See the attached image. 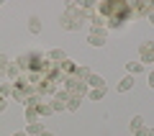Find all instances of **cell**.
<instances>
[{
  "instance_id": "603a6c76",
  "label": "cell",
  "mask_w": 154,
  "mask_h": 136,
  "mask_svg": "<svg viewBox=\"0 0 154 136\" xmlns=\"http://www.w3.org/2000/svg\"><path fill=\"white\" fill-rule=\"evenodd\" d=\"M5 105H8V103H5V98H3V95H0V113H3V110H5Z\"/></svg>"
},
{
  "instance_id": "5bb4252c",
  "label": "cell",
  "mask_w": 154,
  "mask_h": 136,
  "mask_svg": "<svg viewBox=\"0 0 154 136\" xmlns=\"http://www.w3.org/2000/svg\"><path fill=\"white\" fill-rule=\"evenodd\" d=\"M41 131H44L41 121H36V123H26V134H28V136H38Z\"/></svg>"
},
{
  "instance_id": "8fae6325",
  "label": "cell",
  "mask_w": 154,
  "mask_h": 136,
  "mask_svg": "<svg viewBox=\"0 0 154 136\" xmlns=\"http://www.w3.org/2000/svg\"><path fill=\"white\" fill-rule=\"evenodd\" d=\"M28 31H31V33H41V18H38V16L28 18Z\"/></svg>"
},
{
  "instance_id": "7c38bea8",
  "label": "cell",
  "mask_w": 154,
  "mask_h": 136,
  "mask_svg": "<svg viewBox=\"0 0 154 136\" xmlns=\"http://www.w3.org/2000/svg\"><path fill=\"white\" fill-rule=\"evenodd\" d=\"M36 110H38V116H51V113H54V110H51V103H46V100H38Z\"/></svg>"
},
{
  "instance_id": "d4e9b609",
  "label": "cell",
  "mask_w": 154,
  "mask_h": 136,
  "mask_svg": "<svg viewBox=\"0 0 154 136\" xmlns=\"http://www.w3.org/2000/svg\"><path fill=\"white\" fill-rule=\"evenodd\" d=\"M149 87H154V72L149 75Z\"/></svg>"
},
{
  "instance_id": "9c48e42d",
  "label": "cell",
  "mask_w": 154,
  "mask_h": 136,
  "mask_svg": "<svg viewBox=\"0 0 154 136\" xmlns=\"http://www.w3.org/2000/svg\"><path fill=\"white\" fill-rule=\"evenodd\" d=\"M5 75H8V80H11V82H16L18 77H21V70H18V64H16V62H11V64H8Z\"/></svg>"
},
{
  "instance_id": "8992f818",
  "label": "cell",
  "mask_w": 154,
  "mask_h": 136,
  "mask_svg": "<svg viewBox=\"0 0 154 136\" xmlns=\"http://www.w3.org/2000/svg\"><path fill=\"white\" fill-rule=\"evenodd\" d=\"M88 87L90 90H108V85H105V80L100 75H90L88 77Z\"/></svg>"
},
{
  "instance_id": "3957f363",
  "label": "cell",
  "mask_w": 154,
  "mask_h": 136,
  "mask_svg": "<svg viewBox=\"0 0 154 136\" xmlns=\"http://www.w3.org/2000/svg\"><path fill=\"white\" fill-rule=\"evenodd\" d=\"M64 90L69 95H80V98H85V95H88V82L77 80V77H67V80H64Z\"/></svg>"
},
{
  "instance_id": "ba28073f",
  "label": "cell",
  "mask_w": 154,
  "mask_h": 136,
  "mask_svg": "<svg viewBox=\"0 0 154 136\" xmlns=\"http://www.w3.org/2000/svg\"><path fill=\"white\" fill-rule=\"evenodd\" d=\"M46 59H51V62H54V64H62V62L67 59V54H64V51H62V49H51L49 54H46Z\"/></svg>"
},
{
  "instance_id": "5b68a950",
  "label": "cell",
  "mask_w": 154,
  "mask_h": 136,
  "mask_svg": "<svg viewBox=\"0 0 154 136\" xmlns=\"http://www.w3.org/2000/svg\"><path fill=\"white\" fill-rule=\"evenodd\" d=\"M105 36H108L105 28L93 26V28H90V36H88V44H90V46H105Z\"/></svg>"
},
{
  "instance_id": "e0dca14e",
  "label": "cell",
  "mask_w": 154,
  "mask_h": 136,
  "mask_svg": "<svg viewBox=\"0 0 154 136\" xmlns=\"http://www.w3.org/2000/svg\"><path fill=\"white\" fill-rule=\"evenodd\" d=\"M139 128H144V116H134L131 118V134H136Z\"/></svg>"
},
{
  "instance_id": "2e32d148",
  "label": "cell",
  "mask_w": 154,
  "mask_h": 136,
  "mask_svg": "<svg viewBox=\"0 0 154 136\" xmlns=\"http://www.w3.org/2000/svg\"><path fill=\"white\" fill-rule=\"evenodd\" d=\"M126 70H128V75H139V72H144V64H141V62H128V64H126Z\"/></svg>"
},
{
  "instance_id": "7a4b0ae2",
  "label": "cell",
  "mask_w": 154,
  "mask_h": 136,
  "mask_svg": "<svg viewBox=\"0 0 154 136\" xmlns=\"http://www.w3.org/2000/svg\"><path fill=\"white\" fill-rule=\"evenodd\" d=\"M85 18H88V13L77 5V3H67L64 13H62V18H59V23H62V28H67V31H80L82 23H85Z\"/></svg>"
},
{
  "instance_id": "4fadbf2b",
  "label": "cell",
  "mask_w": 154,
  "mask_h": 136,
  "mask_svg": "<svg viewBox=\"0 0 154 136\" xmlns=\"http://www.w3.org/2000/svg\"><path fill=\"white\" fill-rule=\"evenodd\" d=\"M38 118H41V116H38L36 105H26V121H28V123H36Z\"/></svg>"
},
{
  "instance_id": "ffe728a7",
  "label": "cell",
  "mask_w": 154,
  "mask_h": 136,
  "mask_svg": "<svg viewBox=\"0 0 154 136\" xmlns=\"http://www.w3.org/2000/svg\"><path fill=\"white\" fill-rule=\"evenodd\" d=\"M0 95H3V98L13 95V82H0Z\"/></svg>"
},
{
  "instance_id": "d6986e66",
  "label": "cell",
  "mask_w": 154,
  "mask_h": 136,
  "mask_svg": "<svg viewBox=\"0 0 154 136\" xmlns=\"http://www.w3.org/2000/svg\"><path fill=\"white\" fill-rule=\"evenodd\" d=\"M105 93H108V90H90V87H88V95H85V98H90V100H103Z\"/></svg>"
},
{
  "instance_id": "83f0119b",
  "label": "cell",
  "mask_w": 154,
  "mask_h": 136,
  "mask_svg": "<svg viewBox=\"0 0 154 136\" xmlns=\"http://www.w3.org/2000/svg\"><path fill=\"white\" fill-rule=\"evenodd\" d=\"M152 11H154V0H152Z\"/></svg>"
},
{
  "instance_id": "ac0fdd59",
  "label": "cell",
  "mask_w": 154,
  "mask_h": 136,
  "mask_svg": "<svg viewBox=\"0 0 154 136\" xmlns=\"http://www.w3.org/2000/svg\"><path fill=\"white\" fill-rule=\"evenodd\" d=\"M90 75H93V72H90L88 67H77V72H75V77H77V80H82V82H88Z\"/></svg>"
},
{
  "instance_id": "6da1fadb",
  "label": "cell",
  "mask_w": 154,
  "mask_h": 136,
  "mask_svg": "<svg viewBox=\"0 0 154 136\" xmlns=\"http://www.w3.org/2000/svg\"><path fill=\"white\" fill-rule=\"evenodd\" d=\"M98 16L105 21V28L121 31L134 13H131V5H128V3H100L98 5Z\"/></svg>"
},
{
  "instance_id": "cb8c5ba5",
  "label": "cell",
  "mask_w": 154,
  "mask_h": 136,
  "mask_svg": "<svg viewBox=\"0 0 154 136\" xmlns=\"http://www.w3.org/2000/svg\"><path fill=\"white\" fill-rule=\"evenodd\" d=\"M38 136H54V134H51V131H46V128H44V131H41V134H38Z\"/></svg>"
},
{
  "instance_id": "4316f807",
  "label": "cell",
  "mask_w": 154,
  "mask_h": 136,
  "mask_svg": "<svg viewBox=\"0 0 154 136\" xmlns=\"http://www.w3.org/2000/svg\"><path fill=\"white\" fill-rule=\"evenodd\" d=\"M13 136H28V134H26V131H16V134H13Z\"/></svg>"
},
{
  "instance_id": "484cf974",
  "label": "cell",
  "mask_w": 154,
  "mask_h": 136,
  "mask_svg": "<svg viewBox=\"0 0 154 136\" xmlns=\"http://www.w3.org/2000/svg\"><path fill=\"white\" fill-rule=\"evenodd\" d=\"M146 18H149V23H152V26H154V11H152V13H149V16H146Z\"/></svg>"
},
{
  "instance_id": "f1b7e54d",
  "label": "cell",
  "mask_w": 154,
  "mask_h": 136,
  "mask_svg": "<svg viewBox=\"0 0 154 136\" xmlns=\"http://www.w3.org/2000/svg\"><path fill=\"white\" fill-rule=\"evenodd\" d=\"M0 5H3V0H0Z\"/></svg>"
},
{
  "instance_id": "52a82bcc",
  "label": "cell",
  "mask_w": 154,
  "mask_h": 136,
  "mask_svg": "<svg viewBox=\"0 0 154 136\" xmlns=\"http://www.w3.org/2000/svg\"><path fill=\"white\" fill-rule=\"evenodd\" d=\"M131 13L149 16V13H152V3H146V0H141V3H134V5H131Z\"/></svg>"
},
{
  "instance_id": "9a60e30c",
  "label": "cell",
  "mask_w": 154,
  "mask_h": 136,
  "mask_svg": "<svg viewBox=\"0 0 154 136\" xmlns=\"http://www.w3.org/2000/svg\"><path fill=\"white\" fill-rule=\"evenodd\" d=\"M80 103H82L80 95H69V100H67V110H80Z\"/></svg>"
},
{
  "instance_id": "44dd1931",
  "label": "cell",
  "mask_w": 154,
  "mask_h": 136,
  "mask_svg": "<svg viewBox=\"0 0 154 136\" xmlns=\"http://www.w3.org/2000/svg\"><path fill=\"white\" fill-rule=\"evenodd\" d=\"M8 64H11V59H8L5 54H0V75H5V70H8Z\"/></svg>"
},
{
  "instance_id": "7402d4cb",
  "label": "cell",
  "mask_w": 154,
  "mask_h": 136,
  "mask_svg": "<svg viewBox=\"0 0 154 136\" xmlns=\"http://www.w3.org/2000/svg\"><path fill=\"white\" fill-rule=\"evenodd\" d=\"M134 136H154V128H146V126H144V128H139Z\"/></svg>"
},
{
  "instance_id": "30bf717a",
  "label": "cell",
  "mask_w": 154,
  "mask_h": 136,
  "mask_svg": "<svg viewBox=\"0 0 154 136\" xmlns=\"http://www.w3.org/2000/svg\"><path fill=\"white\" fill-rule=\"evenodd\" d=\"M131 87H134V77L131 75L121 77V82H118V93H126V90H131Z\"/></svg>"
},
{
  "instance_id": "277c9868",
  "label": "cell",
  "mask_w": 154,
  "mask_h": 136,
  "mask_svg": "<svg viewBox=\"0 0 154 136\" xmlns=\"http://www.w3.org/2000/svg\"><path fill=\"white\" fill-rule=\"evenodd\" d=\"M139 57H141V64H154V41L139 44Z\"/></svg>"
}]
</instances>
